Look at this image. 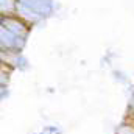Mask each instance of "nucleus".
<instances>
[{
    "instance_id": "obj_1",
    "label": "nucleus",
    "mask_w": 134,
    "mask_h": 134,
    "mask_svg": "<svg viewBox=\"0 0 134 134\" xmlns=\"http://www.w3.org/2000/svg\"><path fill=\"white\" fill-rule=\"evenodd\" d=\"M0 44H2V53H19L24 45H25V39L27 37H20L17 34L11 33L6 28H0Z\"/></svg>"
},
{
    "instance_id": "obj_2",
    "label": "nucleus",
    "mask_w": 134,
    "mask_h": 134,
    "mask_svg": "<svg viewBox=\"0 0 134 134\" xmlns=\"http://www.w3.org/2000/svg\"><path fill=\"white\" fill-rule=\"evenodd\" d=\"M2 27L20 37H27L30 31V25L22 19H19L17 16H2Z\"/></svg>"
},
{
    "instance_id": "obj_3",
    "label": "nucleus",
    "mask_w": 134,
    "mask_h": 134,
    "mask_svg": "<svg viewBox=\"0 0 134 134\" xmlns=\"http://www.w3.org/2000/svg\"><path fill=\"white\" fill-rule=\"evenodd\" d=\"M17 3H22V5L31 8L34 11H37L42 17L44 16H48L53 11L52 0H17Z\"/></svg>"
},
{
    "instance_id": "obj_4",
    "label": "nucleus",
    "mask_w": 134,
    "mask_h": 134,
    "mask_svg": "<svg viewBox=\"0 0 134 134\" xmlns=\"http://www.w3.org/2000/svg\"><path fill=\"white\" fill-rule=\"evenodd\" d=\"M16 16H17L19 19H22L24 22H27L28 25H33V24L39 22V20L42 19V16H41L37 11H34V9L28 8V6H25V5H22V3H17Z\"/></svg>"
},
{
    "instance_id": "obj_5",
    "label": "nucleus",
    "mask_w": 134,
    "mask_h": 134,
    "mask_svg": "<svg viewBox=\"0 0 134 134\" xmlns=\"http://www.w3.org/2000/svg\"><path fill=\"white\" fill-rule=\"evenodd\" d=\"M17 0H0V11L2 16H16Z\"/></svg>"
},
{
    "instance_id": "obj_6",
    "label": "nucleus",
    "mask_w": 134,
    "mask_h": 134,
    "mask_svg": "<svg viewBox=\"0 0 134 134\" xmlns=\"http://www.w3.org/2000/svg\"><path fill=\"white\" fill-rule=\"evenodd\" d=\"M117 134H134V126H131V125H122L117 130Z\"/></svg>"
},
{
    "instance_id": "obj_7",
    "label": "nucleus",
    "mask_w": 134,
    "mask_h": 134,
    "mask_svg": "<svg viewBox=\"0 0 134 134\" xmlns=\"http://www.w3.org/2000/svg\"><path fill=\"white\" fill-rule=\"evenodd\" d=\"M131 109L134 111V94H133V101H131Z\"/></svg>"
},
{
    "instance_id": "obj_8",
    "label": "nucleus",
    "mask_w": 134,
    "mask_h": 134,
    "mask_svg": "<svg viewBox=\"0 0 134 134\" xmlns=\"http://www.w3.org/2000/svg\"><path fill=\"white\" fill-rule=\"evenodd\" d=\"M133 94H134V87H133Z\"/></svg>"
}]
</instances>
